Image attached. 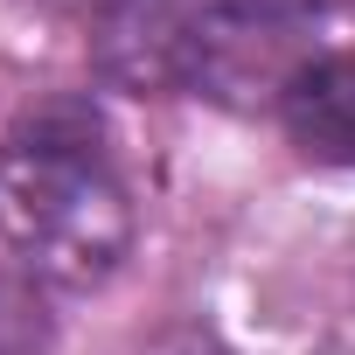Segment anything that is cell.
Here are the masks:
<instances>
[{
  "label": "cell",
  "mask_w": 355,
  "mask_h": 355,
  "mask_svg": "<svg viewBox=\"0 0 355 355\" xmlns=\"http://www.w3.org/2000/svg\"><path fill=\"white\" fill-rule=\"evenodd\" d=\"M0 237L56 286H98L132 244V202L91 125L35 119L0 139Z\"/></svg>",
  "instance_id": "1"
},
{
  "label": "cell",
  "mask_w": 355,
  "mask_h": 355,
  "mask_svg": "<svg viewBox=\"0 0 355 355\" xmlns=\"http://www.w3.org/2000/svg\"><path fill=\"white\" fill-rule=\"evenodd\" d=\"M286 132L300 139V153H313L327 167H355V49L293 70Z\"/></svg>",
  "instance_id": "2"
},
{
  "label": "cell",
  "mask_w": 355,
  "mask_h": 355,
  "mask_svg": "<svg viewBox=\"0 0 355 355\" xmlns=\"http://www.w3.org/2000/svg\"><path fill=\"white\" fill-rule=\"evenodd\" d=\"M42 348V306L0 279V355H35Z\"/></svg>",
  "instance_id": "3"
},
{
  "label": "cell",
  "mask_w": 355,
  "mask_h": 355,
  "mask_svg": "<svg viewBox=\"0 0 355 355\" xmlns=\"http://www.w3.org/2000/svg\"><path fill=\"white\" fill-rule=\"evenodd\" d=\"M146 355H223V348H216L209 334H189V327H182V334H160Z\"/></svg>",
  "instance_id": "4"
},
{
  "label": "cell",
  "mask_w": 355,
  "mask_h": 355,
  "mask_svg": "<svg viewBox=\"0 0 355 355\" xmlns=\"http://www.w3.org/2000/svg\"><path fill=\"white\" fill-rule=\"evenodd\" d=\"M56 8H98V0H56Z\"/></svg>",
  "instance_id": "5"
},
{
  "label": "cell",
  "mask_w": 355,
  "mask_h": 355,
  "mask_svg": "<svg viewBox=\"0 0 355 355\" xmlns=\"http://www.w3.org/2000/svg\"><path fill=\"white\" fill-rule=\"evenodd\" d=\"M348 8H355V0H348Z\"/></svg>",
  "instance_id": "6"
}]
</instances>
